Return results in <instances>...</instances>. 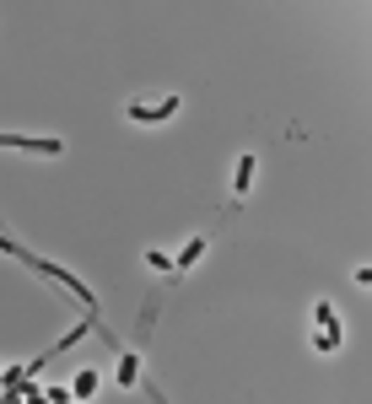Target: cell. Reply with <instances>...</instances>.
I'll list each match as a JSON object with an SVG mask.
<instances>
[{"instance_id":"cell-1","label":"cell","mask_w":372,"mask_h":404,"mask_svg":"<svg viewBox=\"0 0 372 404\" xmlns=\"http://www.w3.org/2000/svg\"><path fill=\"white\" fill-rule=\"evenodd\" d=\"M313 318H318V350H324V356H335V350L345 345V329H340V318H335V307H329V302H318V307H313Z\"/></svg>"},{"instance_id":"cell-2","label":"cell","mask_w":372,"mask_h":404,"mask_svg":"<svg viewBox=\"0 0 372 404\" xmlns=\"http://www.w3.org/2000/svg\"><path fill=\"white\" fill-rule=\"evenodd\" d=\"M178 114V97H156V103H130V119H140V124H162V119H173Z\"/></svg>"},{"instance_id":"cell-3","label":"cell","mask_w":372,"mask_h":404,"mask_svg":"<svg viewBox=\"0 0 372 404\" xmlns=\"http://www.w3.org/2000/svg\"><path fill=\"white\" fill-rule=\"evenodd\" d=\"M254 167H259V157H254V151H243V157H237V195H248V183H254Z\"/></svg>"},{"instance_id":"cell-4","label":"cell","mask_w":372,"mask_h":404,"mask_svg":"<svg viewBox=\"0 0 372 404\" xmlns=\"http://www.w3.org/2000/svg\"><path fill=\"white\" fill-rule=\"evenodd\" d=\"M92 393H97V372L87 367V372H81L76 383H70V399H92Z\"/></svg>"},{"instance_id":"cell-5","label":"cell","mask_w":372,"mask_h":404,"mask_svg":"<svg viewBox=\"0 0 372 404\" xmlns=\"http://www.w3.org/2000/svg\"><path fill=\"white\" fill-rule=\"evenodd\" d=\"M200 254H205V238H189V248L178 254V264H173V269H194V264H200Z\"/></svg>"},{"instance_id":"cell-6","label":"cell","mask_w":372,"mask_h":404,"mask_svg":"<svg viewBox=\"0 0 372 404\" xmlns=\"http://www.w3.org/2000/svg\"><path fill=\"white\" fill-rule=\"evenodd\" d=\"M135 377H140V361H135V356H124V361H119V383H124V388H130Z\"/></svg>"},{"instance_id":"cell-7","label":"cell","mask_w":372,"mask_h":404,"mask_svg":"<svg viewBox=\"0 0 372 404\" xmlns=\"http://www.w3.org/2000/svg\"><path fill=\"white\" fill-rule=\"evenodd\" d=\"M146 264H151V269H173V259L162 254V248H151V254H146Z\"/></svg>"},{"instance_id":"cell-8","label":"cell","mask_w":372,"mask_h":404,"mask_svg":"<svg viewBox=\"0 0 372 404\" xmlns=\"http://www.w3.org/2000/svg\"><path fill=\"white\" fill-rule=\"evenodd\" d=\"M44 404H70V388H44Z\"/></svg>"}]
</instances>
